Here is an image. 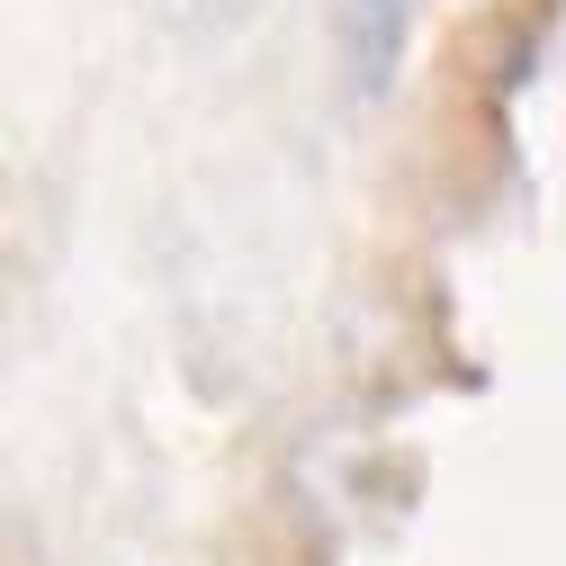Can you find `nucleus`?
Segmentation results:
<instances>
[{
  "label": "nucleus",
  "instance_id": "nucleus-1",
  "mask_svg": "<svg viewBox=\"0 0 566 566\" xmlns=\"http://www.w3.org/2000/svg\"><path fill=\"white\" fill-rule=\"evenodd\" d=\"M413 19L422 0H342L333 36H342V82L360 99H387L405 82V54H413Z\"/></svg>",
  "mask_w": 566,
  "mask_h": 566
}]
</instances>
